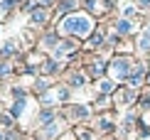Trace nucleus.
<instances>
[{"label": "nucleus", "mask_w": 150, "mask_h": 140, "mask_svg": "<svg viewBox=\"0 0 150 140\" xmlns=\"http://www.w3.org/2000/svg\"><path fill=\"white\" fill-rule=\"evenodd\" d=\"M64 32H69L74 37H86L93 30V22H91V17L89 15H84V12H76V15H69L67 20H62L59 25Z\"/></svg>", "instance_id": "nucleus-1"}, {"label": "nucleus", "mask_w": 150, "mask_h": 140, "mask_svg": "<svg viewBox=\"0 0 150 140\" xmlns=\"http://www.w3.org/2000/svg\"><path fill=\"white\" fill-rule=\"evenodd\" d=\"M108 69H111V76L113 79H118V81H123V79H128V59L126 57H118V59H113L108 64Z\"/></svg>", "instance_id": "nucleus-2"}, {"label": "nucleus", "mask_w": 150, "mask_h": 140, "mask_svg": "<svg viewBox=\"0 0 150 140\" xmlns=\"http://www.w3.org/2000/svg\"><path fill=\"white\" fill-rule=\"evenodd\" d=\"M128 79H130V84H133V86H138L140 81H143V64L133 66V71H130V76H128Z\"/></svg>", "instance_id": "nucleus-3"}, {"label": "nucleus", "mask_w": 150, "mask_h": 140, "mask_svg": "<svg viewBox=\"0 0 150 140\" xmlns=\"http://www.w3.org/2000/svg\"><path fill=\"white\" fill-rule=\"evenodd\" d=\"M116 30L121 35H128V32H133V22H130V20H118L116 22Z\"/></svg>", "instance_id": "nucleus-4"}, {"label": "nucleus", "mask_w": 150, "mask_h": 140, "mask_svg": "<svg viewBox=\"0 0 150 140\" xmlns=\"http://www.w3.org/2000/svg\"><path fill=\"white\" fill-rule=\"evenodd\" d=\"M32 22H47V10L45 8H35L32 10Z\"/></svg>", "instance_id": "nucleus-5"}, {"label": "nucleus", "mask_w": 150, "mask_h": 140, "mask_svg": "<svg viewBox=\"0 0 150 140\" xmlns=\"http://www.w3.org/2000/svg\"><path fill=\"white\" fill-rule=\"evenodd\" d=\"M71 8H76V3H74V0H62V3H59V12H62V15H64V12H69Z\"/></svg>", "instance_id": "nucleus-6"}, {"label": "nucleus", "mask_w": 150, "mask_h": 140, "mask_svg": "<svg viewBox=\"0 0 150 140\" xmlns=\"http://www.w3.org/2000/svg\"><path fill=\"white\" fill-rule=\"evenodd\" d=\"M150 47V27H145V32L140 37V49H148Z\"/></svg>", "instance_id": "nucleus-7"}, {"label": "nucleus", "mask_w": 150, "mask_h": 140, "mask_svg": "<svg viewBox=\"0 0 150 140\" xmlns=\"http://www.w3.org/2000/svg\"><path fill=\"white\" fill-rule=\"evenodd\" d=\"M52 118H54V111H52V108H47V111L40 113V123H49Z\"/></svg>", "instance_id": "nucleus-8"}, {"label": "nucleus", "mask_w": 150, "mask_h": 140, "mask_svg": "<svg viewBox=\"0 0 150 140\" xmlns=\"http://www.w3.org/2000/svg\"><path fill=\"white\" fill-rule=\"evenodd\" d=\"M15 47H17V42H15V40H12V42H8V44L3 47V57H10L12 52H15Z\"/></svg>", "instance_id": "nucleus-9"}, {"label": "nucleus", "mask_w": 150, "mask_h": 140, "mask_svg": "<svg viewBox=\"0 0 150 140\" xmlns=\"http://www.w3.org/2000/svg\"><path fill=\"white\" fill-rule=\"evenodd\" d=\"M98 91L101 93H111L113 91V84H111V81H101V84H98Z\"/></svg>", "instance_id": "nucleus-10"}, {"label": "nucleus", "mask_w": 150, "mask_h": 140, "mask_svg": "<svg viewBox=\"0 0 150 140\" xmlns=\"http://www.w3.org/2000/svg\"><path fill=\"white\" fill-rule=\"evenodd\" d=\"M103 69H106L103 62H96V64L91 66V74H93V76H98V74H103Z\"/></svg>", "instance_id": "nucleus-11"}, {"label": "nucleus", "mask_w": 150, "mask_h": 140, "mask_svg": "<svg viewBox=\"0 0 150 140\" xmlns=\"http://www.w3.org/2000/svg\"><path fill=\"white\" fill-rule=\"evenodd\" d=\"M74 116H76V118H86V116H89V111H86L84 106H79L76 111H74Z\"/></svg>", "instance_id": "nucleus-12"}, {"label": "nucleus", "mask_w": 150, "mask_h": 140, "mask_svg": "<svg viewBox=\"0 0 150 140\" xmlns=\"http://www.w3.org/2000/svg\"><path fill=\"white\" fill-rule=\"evenodd\" d=\"M45 71H47V74L57 71V62H47V64H45Z\"/></svg>", "instance_id": "nucleus-13"}, {"label": "nucleus", "mask_w": 150, "mask_h": 140, "mask_svg": "<svg viewBox=\"0 0 150 140\" xmlns=\"http://www.w3.org/2000/svg\"><path fill=\"white\" fill-rule=\"evenodd\" d=\"M71 84H74V86H81V84H84V76H81V74H74V76H71Z\"/></svg>", "instance_id": "nucleus-14"}, {"label": "nucleus", "mask_w": 150, "mask_h": 140, "mask_svg": "<svg viewBox=\"0 0 150 140\" xmlns=\"http://www.w3.org/2000/svg\"><path fill=\"white\" fill-rule=\"evenodd\" d=\"M98 125H101V130H111V128H113L108 118H101V123H98Z\"/></svg>", "instance_id": "nucleus-15"}, {"label": "nucleus", "mask_w": 150, "mask_h": 140, "mask_svg": "<svg viewBox=\"0 0 150 140\" xmlns=\"http://www.w3.org/2000/svg\"><path fill=\"white\" fill-rule=\"evenodd\" d=\"M8 74H10V64L3 62V64H0V76H8Z\"/></svg>", "instance_id": "nucleus-16"}, {"label": "nucleus", "mask_w": 150, "mask_h": 140, "mask_svg": "<svg viewBox=\"0 0 150 140\" xmlns=\"http://www.w3.org/2000/svg\"><path fill=\"white\" fill-rule=\"evenodd\" d=\"M123 15H126V17H133V15H135V8H133V5H128V8L123 10Z\"/></svg>", "instance_id": "nucleus-17"}, {"label": "nucleus", "mask_w": 150, "mask_h": 140, "mask_svg": "<svg viewBox=\"0 0 150 140\" xmlns=\"http://www.w3.org/2000/svg\"><path fill=\"white\" fill-rule=\"evenodd\" d=\"M76 135H79V140H91V135L86 130H76Z\"/></svg>", "instance_id": "nucleus-18"}, {"label": "nucleus", "mask_w": 150, "mask_h": 140, "mask_svg": "<svg viewBox=\"0 0 150 140\" xmlns=\"http://www.w3.org/2000/svg\"><path fill=\"white\" fill-rule=\"evenodd\" d=\"M0 140H10V138H8V135H5V133H3V130H0Z\"/></svg>", "instance_id": "nucleus-19"}, {"label": "nucleus", "mask_w": 150, "mask_h": 140, "mask_svg": "<svg viewBox=\"0 0 150 140\" xmlns=\"http://www.w3.org/2000/svg\"><path fill=\"white\" fill-rule=\"evenodd\" d=\"M148 84H150V74H148Z\"/></svg>", "instance_id": "nucleus-20"}]
</instances>
